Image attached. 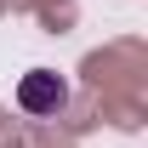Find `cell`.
<instances>
[{
  "label": "cell",
  "mask_w": 148,
  "mask_h": 148,
  "mask_svg": "<svg viewBox=\"0 0 148 148\" xmlns=\"http://www.w3.org/2000/svg\"><path fill=\"white\" fill-rule=\"evenodd\" d=\"M63 103H69V86H63V74H57V69H29V74L17 80V108L51 120Z\"/></svg>",
  "instance_id": "obj_1"
}]
</instances>
